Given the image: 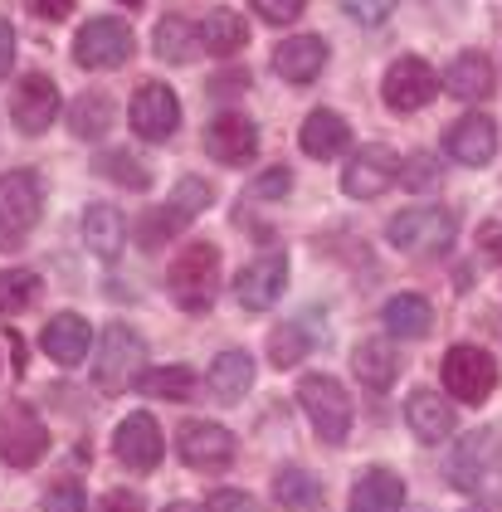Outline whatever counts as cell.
<instances>
[{"label": "cell", "mask_w": 502, "mask_h": 512, "mask_svg": "<svg viewBox=\"0 0 502 512\" xmlns=\"http://www.w3.org/2000/svg\"><path fill=\"white\" fill-rule=\"evenodd\" d=\"M166 288H171L181 313H205L215 303V288H220V249L210 239L186 244L166 269Z\"/></svg>", "instance_id": "obj_1"}, {"label": "cell", "mask_w": 502, "mask_h": 512, "mask_svg": "<svg viewBox=\"0 0 502 512\" xmlns=\"http://www.w3.org/2000/svg\"><path fill=\"white\" fill-rule=\"evenodd\" d=\"M390 244L395 249H405V254H449V244L459 235V225H454V215L449 210H439V205H410V210H400V215H390Z\"/></svg>", "instance_id": "obj_2"}, {"label": "cell", "mask_w": 502, "mask_h": 512, "mask_svg": "<svg viewBox=\"0 0 502 512\" xmlns=\"http://www.w3.org/2000/svg\"><path fill=\"white\" fill-rule=\"evenodd\" d=\"M142 371H147V342L132 332V327H108L103 337H98V366H93V381H98V391H127V386H137L142 381Z\"/></svg>", "instance_id": "obj_3"}, {"label": "cell", "mask_w": 502, "mask_h": 512, "mask_svg": "<svg viewBox=\"0 0 502 512\" xmlns=\"http://www.w3.org/2000/svg\"><path fill=\"white\" fill-rule=\"evenodd\" d=\"M449 483L464 488V493H483L488 483H502V434L498 430H478V434H464L459 449L449 454Z\"/></svg>", "instance_id": "obj_4"}, {"label": "cell", "mask_w": 502, "mask_h": 512, "mask_svg": "<svg viewBox=\"0 0 502 512\" xmlns=\"http://www.w3.org/2000/svg\"><path fill=\"white\" fill-rule=\"evenodd\" d=\"M44 186L35 171H5L0 176V244H20L39 225Z\"/></svg>", "instance_id": "obj_5"}, {"label": "cell", "mask_w": 502, "mask_h": 512, "mask_svg": "<svg viewBox=\"0 0 502 512\" xmlns=\"http://www.w3.org/2000/svg\"><path fill=\"white\" fill-rule=\"evenodd\" d=\"M298 400L312 415V430L327 444H342L351 434V395L332 381V376H303L298 381Z\"/></svg>", "instance_id": "obj_6"}, {"label": "cell", "mask_w": 502, "mask_h": 512, "mask_svg": "<svg viewBox=\"0 0 502 512\" xmlns=\"http://www.w3.org/2000/svg\"><path fill=\"white\" fill-rule=\"evenodd\" d=\"M444 386L464 405H483L493 395V386H498V361L483 347H454L444 356Z\"/></svg>", "instance_id": "obj_7"}, {"label": "cell", "mask_w": 502, "mask_h": 512, "mask_svg": "<svg viewBox=\"0 0 502 512\" xmlns=\"http://www.w3.org/2000/svg\"><path fill=\"white\" fill-rule=\"evenodd\" d=\"M44 449H49V430L35 410H25V405L0 410V459L10 469H35Z\"/></svg>", "instance_id": "obj_8"}, {"label": "cell", "mask_w": 502, "mask_h": 512, "mask_svg": "<svg viewBox=\"0 0 502 512\" xmlns=\"http://www.w3.org/2000/svg\"><path fill=\"white\" fill-rule=\"evenodd\" d=\"M132 49L137 40L122 20H88L74 35V59L83 69H122L132 59Z\"/></svg>", "instance_id": "obj_9"}, {"label": "cell", "mask_w": 502, "mask_h": 512, "mask_svg": "<svg viewBox=\"0 0 502 512\" xmlns=\"http://www.w3.org/2000/svg\"><path fill=\"white\" fill-rule=\"evenodd\" d=\"M176 449L195 473H225L234 464V454H239L234 434L225 425H210V420H191L176 439Z\"/></svg>", "instance_id": "obj_10"}, {"label": "cell", "mask_w": 502, "mask_h": 512, "mask_svg": "<svg viewBox=\"0 0 502 512\" xmlns=\"http://www.w3.org/2000/svg\"><path fill=\"white\" fill-rule=\"evenodd\" d=\"M283 283H288V254H259V259H249L239 269L234 298H239V308L264 313V308H273L283 298Z\"/></svg>", "instance_id": "obj_11"}, {"label": "cell", "mask_w": 502, "mask_h": 512, "mask_svg": "<svg viewBox=\"0 0 502 512\" xmlns=\"http://www.w3.org/2000/svg\"><path fill=\"white\" fill-rule=\"evenodd\" d=\"M434 88H439V74L429 69L420 54H405V59H395L386 69V79H381V93H386V103L395 113H415V108H425L429 98H434Z\"/></svg>", "instance_id": "obj_12"}, {"label": "cell", "mask_w": 502, "mask_h": 512, "mask_svg": "<svg viewBox=\"0 0 502 512\" xmlns=\"http://www.w3.org/2000/svg\"><path fill=\"white\" fill-rule=\"evenodd\" d=\"M127 118H132V132L142 142H166L181 127V103H176V93L166 83H142L132 108H127Z\"/></svg>", "instance_id": "obj_13"}, {"label": "cell", "mask_w": 502, "mask_h": 512, "mask_svg": "<svg viewBox=\"0 0 502 512\" xmlns=\"http://www.w3.org/2000/svg\"><path fill=\"white\" fill-rule=\"evenodd\" d=\"M10 118L20 132H44L49 122L59 118V88L49 74H25L10 93Z\"/></svg>", "instance_id": "obj_14"}, {"label": "cell", "mask_w": 502, "mask_h": 512, "mask_svg": "<svg viewBox=\"0 0 502 512\" xmlns=\"http://www.w3.org/2000/svg\"><path fill=\"white\" fill-rule=\"evenodd\" d=\"M390 181H400V157L390 147H361V157H351L342 176V191L351 200H376Z\"/></svg>", "instance_id": "obj_15"}, {"label": "cell", "mask_w": 502, "mask_h": 512, "mask_svg": "<svg viewBox=\"0 0 502 512\" xmlns=\"http://www.w3.org/2000/svg\"><path fill=\"white\" fill-rule=\"evenodd\" d=\"M215 200V186L210 181H200V176H186V181H176V191H171V200L161 205V210H152L147 220H152V230H147V239L156 235H176V230H186L195 215L205 210Z\"/></svg>", "instance_id": "obj_16"}, {"label": "cell", "mask_w": 502, "mask_h": 512, "mask_svg": "<svg viewBox=\"0 0 502 512\" xmlns=\"http://www.w3.org/2000/svg\"><path fill=\"white\" fill-rule=\"evenodd\" d=\"M205 152L225 166H244V161L259 152V127L244 118V113H220V118L205 127Z\"/></svg>", "instance_id": "obj_17"}, {"label": "cell", "mask_w": 502, "mask_h": 512, "mask_svg": "<svg viewBox=\"0 0 502 512\" xmlns=\"http://www.w3.org/2000/svg\"><path fill=\"white\" fill-rule=\"evenodd\" d=\"M444 152L454 161H464V166H488L493 152H498V127H493V118L488 113H464L444 132Z\"/></svg>", "instance_id": "obj_18"}, {"label": "cell", "mask_w": 502, "mask_h": 512, "mask_svg": "<svg viewBox=\"0 0 502 512\" xmlns=\"http://www.w3.org/2000/svg\"><path fill=\"white\" fill-rule=\"evenodd\" d=\"M113 454L132 473H152L161 464V430L152 415H127L113 434Z\"/></svg>", "instance_id": "obj_19"}, {"label": "cell", "mask_w": 502, "mask_h": 512, "mask_svg": "<svg viewBox=\"0 0 502 512\" xmlns=\"http://www.w3.org/2000/svg\"><path fill=\"white\" fill-rule=\"evenodd\" d=\"M39 347L49 361H59V366H78L88 347H93V327L83 322L78 313H59L44 322V332H39Z\"/></svg>", "instance_id": "obj_20"}, {"label": "cell", "mask_w": 502, "mask_h": 512, "mask_svg": "<svg viewBox=\"0 0 502 512\" xmlns=\"http://www.w3.org/2000/svg\"><path fill=\"white\" fill-rule=\"evenodd\" d=\"M322 64H327V44L317 35H293V40H283L273 49V69L288 83H312L322 74Z\"/></svg>", "instance_id": "obj_21"}, {"label": "cell", "mask_w": 502, "mask_h": 512, "mask_svg": "<svg viewBox=\"0 0 502 512\" xmlns=\"http://www.w3.org/2000/svg\"><path fill=\"white\" fill-rule=\"evenodd\" d=\"M298 142H303V152H308L312 161H332L347 152L351 142V127L337 113H327V108H317V113H308L303 118V132H298Z\"/></svg>", "instance_id": "obj_22"}, {"label": "cell", "mask_w": 502, "mask_h": 512, "mask_svg": "<svg viewBox=\"0 0 502 512\" xmlns=\"http://www.w3.org/2000/svg\"><path fill=\"white\" fill-rule=\"evenodd\" d=\"M405 420L425 444H439V439L454 434V405L439 400V391H415L405 400Z\"/></svg>", "instance_id": "obj_23"}, {"label": "cell", "mask_w": 502, "mask_h": 512, "mask_svg": "<svg viewBox=\"0 0 502 512\" xmlns=\"http://www.w3.org/2000/svg\"><path fill=\"white\" fill-rule=\"evenodd\" d=\"M405 508V483L390 469H366L351 488V512H400Z\"/></svg>", "instance_id": "obj_24"}, {"label": "cell", "mask_w": 502, "mask_h": 512, "mask_svg": "<svg viewBox=\"0 0 502 512\" xmlns=\"http://www.w3.org/2000/svg\"><path fill=\"white\" fill-rule=\"evenodd\" d=\"M351 366H356V376H361L371 391H390L395 376H400V352H395L390 337H366V342L356 347V356H351Z\"/></svg>", "instance_id": "obj_25"}, {"label": "cell", "mask_w": 502, "mask_h": 512, "mask_svg": "<svg viewBox=\"0 0 502 512\" xmlns=\"http://www.w3.org/2000/svg\"><path fill=\"white\" fill-rule=\"evenodd\" d=\"M83 239H88V249H93L98 259H108V264L122 254L127 225H122V215H117L108 200H98V205H88V210H83Z\"/></svg>", "instance_id": "obj_26"}, {"label": "cell", "mask_w": 502, "mask_h": 512, "mask_svg": "<svg viewBox=\"0 0 502 512\" xmlns=\"http://www.w3.org/2000/svg\"><path fill=\"white\" fill-rule=\"evenodd\" d=\"M444 88H449L454 98H464V103H478V98L493 93V64H488L478 49H468V54H459V59L449 64Z\"/></svg>", "instance_id": "obj_27"}, {"label": "cell", "mask_w": 502, "mask_h": 512, "mask_svg": "<svg viewBox=\"0 0 502 512\" xmlns=\"http://www.w3.org/2000/svg\"><path fill=\"white\" fill-rule=\"evenodd\" d=\"M195 35H200V49L205 54H234V49H244L249 40V30H244V20L234 15V10H210L200 25H195Z\"/></svg>", "instance_id": "obj_28"}, {"label": "cell", "mask_w": 502, "mask_h": 512, "mask_svg": "<svg viewBox=\"0 0 502 512\" xmlns=\"http://www.w3.org/2000/svg\"><path fill=\"white\" fill-rule=\"evenodd\" d=\"M390 337H425L429 322H434V308H429V298L420 293H400V298H390L386 313H381Z\"/></svg>", "instance_id": "obj_29"}, {"label": "cell", "mask_w": 502, "mask_h": 512, "mask_svg": "<svg viewBox=\"0 0 502 512\" xmlns=\"http://www.w3.org/2000/svg\"><path fill=\"white\" fill-rule=\"evenodd\" d=\"M205 381H210V391L220 395V400H239V395L254 386V361H249V352H220Z\"/></svg>", "instance_id": "obj_30"}, {"label": "cell", "mask_w": 502, "mask_h": 512, "mask_svg": "<svg viewBox=\"0 0 502 512\" xmlns=\"http://www.w3.org/2000/svg\"><path fill=\"white\" fill-rule=\"evenodd\" d=\"M137 391L156 395V400H191L200 391V376H195L191 366H156V371H142Z\"/></svg>", "instance_id": "obj_31"}, {"label": "cell", "mask_w": 502, "mask_h": 512, "mask_svg": "<svg viewBox=\"0 0 502 512\" xmlns=\"http://www.w3.org/2000/svg\"><path fill=\"white\" fill-rule=\"evenodd\" d=\"M69 127H74V137H88V142L108 137V127H113V98L108 93H83V98H74Z\"/></svg>", "instance_id": "obj_32"}, {"label": "cell", "mask_w": 502, "mask_h": 512, "mask_svg": "<svg viewBox=\"0 0 502 512\" xmlns=\"http://www.w3.org/2000/svg\"><path fill=\"white\" fill-rule=\"evenodd\" d=\"M156 54L166 59V64H191L195 49H200V35H195L191 20H181V15H166L161 25H156Z\"/></svg>", "instance_id": "obj_33"}, {"label": "cell", "mask_w": 502, "mask_h": 512, "mask_svg": "<svg viewBox=\"0 0 502 512\" xmlns=\"http://www.w3.org/2000/svg\"><path fill=\"white\" fill-rule=\"evenodd\" d=\"M317 478H312L308 469H283L278 478H273V498H278V508H293V512H303L317 503Z\"/></svg>", "instance_id": "obj_34"}, {"label": "cell", "mask_w": 502, "mask_h": 512, "mask_svg": "<svg viewBox=\"0 0 502 512\" xmlns=\"http://www.w3.org/2000/svg\"><path fill=\"white\" fill-rule=\"evenodd\" d=\"M35 298H39V274H30V269H5L0 274V317L25 313Z\"/></svg>", "instance_id": "obj_35"}, {"label": "cell", "mask_w": 502, "mask_h": 512, "mask_svg": "<svg viewBox=\"0 0 502 512\" xmlns=\"http://www.w3.org/2000/svg\"><path fill=\"white\" fill-rule=\"evenodd\" d=\"M308 352V337H303V327H278L269 337V361L273 366H298Z\"/></svg>", "instance_id": "obj_36"}, {"label": "cell", "mask_w": 502, "mask_h": 512, "mask_svg": "<svg viewBox=\"0 0 502 512\" xmlns=\"http://www.w3.org/2000/svg\"><path fill=\"white\" fill-rule=\"evenodd\" d=\"M444 176H439V161L434 157H410L400 161V186H410V191H429V186H439Z\"/></svg>", "instance_id": "obj_37"}, {"label": "cell", "mask_w": 502, "mask_h": 512, "mask_svg": "<svg viewBox=\"0 0 502 512\" xmlns=\"http://www.w3.org/2000/svg\"><path fill=\"white\" fill-rule=\"evenodd\" d=\"M44 512H88V498H83L78 483H59V488L44 493Z\"/></svg>", "instance_id": "obj_38"}, {"label": "cell", "mask_w": 502, "mask_h": 512, "mask_svg": "<svg viewBox=\"0 0 502 512\" xmlns=\"http://www.w3.org/2000/svg\"><path fill=\"white\" fill-rule=\"evenodd\" d=\"M249 5H254V15L269 20V25H293V20L303 15V0H249Z\"/></svg>", "instance_id": "obj_39"}, {"label": "cell", "mask_w": 502, "mask_h": 512, "mask_svg": "<svg viewBox=\"0 0 502 512\" xmlns=\"http://www.w3.org/2000/svg\"><path fill=\"white\" fill-rule=\"evenodd\" d=\"M293 191V171L288 166H269L259 181H254V196L259 200H278V196H288Z\"/></svg>", "instance_id": "obj_40"}, {"label": "cell", "mask_w": 502, "mask_h": 512, "mask_svg": "<svg viewBox=\"0 0 502 512\" xmlns=\"http://www.w3.org/2000/svg\"><path fill=\"white\" fill-rule=\"evenodd\" d=\"M395 5L400 0H342V10H347L351 20H361V25H381Z\"/></svg>", "instance_id": "obj_41"}, {"label": "cell", "mask_w": 502, "mask_h": 512, "mask_svg": "<svg viewBox=\"0 0 502 512\" xmlns=\"http://www.w3.org/2000/svg\"><path fill=\"white\" fill-rule=\"evenodd\" d=\"M205 512H264L249 493H239V488H220V493H210V503Z\"/></svg>", "instance_id": "obj_42"}, {"label": "cell", "mask_w": 502, "mask_h": 512, "mask_svg": "<svg viewBox=\"0 0 502 512\" xmlns=\"http://www.w3.org/2000/svg\"><path fill=\"white\" fill-rule=\"evenodd\" d=\"M103 171H117V176H122V186H132V191H142V186H147V166H142V161H132V157H122V152L103 161Z\"/></svg>", "instance_id": "obj_43"}, {"label": "cell", "mask_w": 502, "mask_h": 512, "mask_svg": "<svg viewBox=\"0 0 502 512\" xmlns=\"http://www.w3.org/2000/svg\"><path fill=\"white\" fill-rule=\"evenodd\" d=\"M103 512H147V508H142V493H132V488H113V493L103 498Z\"/></svg>", "instance_id": "obj_44"}, {"label": "cell", "mask_w": 502, "mask_h": 512, "mask_svg": "<svg viewBox=\"0 0 502 512\" xmlns=\"http://www.w3.org/2000/svg\"><path fill=\"white\" fill-rule=\"evenodd\" d=\"M25 5H30V15H39V20H64L78 0H25Z\"/></svg>", "instance_id": "obj_45"}, {"label": "cell", "mask_w": 502, "mask_h": 512, "mask_svg": "<svg viewBox=\"0 0 502 512\" xmlns=\"http://www.w3.org/2000/svg\"><path fill=\"white\" fill-rule=\"evenodd\" d=\"M10 64H15V30H10V20L0 15V79L10 74Z\"/></svg>", "instance_id": "obj_46"}, {"label": "cell", "mask_w": 502, "mask_h": 512, "mask_svg": "<svg viewBox=\"0 0 502 512\" xmlns=\"http://www.w3.org/2000/svg\"><path fill=\"white\" fill-rule=\"evenodd\" d=\"M166 512H200V508H195V503H171Z\"/></svg>", "instance_id": "obj_47"}, {"label": "cell", "mask_w": 502, "mask_h": 512, "mask_svg": "<svg viewBox=\"0 0 502 512\" xmlns=\"http://www.w3.org/2000/svg\"><path fill=\"white\" fill-rule=\"evenodd\" d=\"M122 5H147V0H122Z\"/></svg>", "instance_id": "obj_48"}, {"label": "cell", "mask_w": 502, "mask_h": 512, "mask_svg": "<svg viewBox=\"0 0 502 512\" xmlns=\"http://www.w3.org/2000/svg\"><path fill=\"white\" fill-rule=\"evenodd\" d=\"M464 512H488V508H464Z\"/></svg>", "instance_id": "obj_49"}]
</instances>
